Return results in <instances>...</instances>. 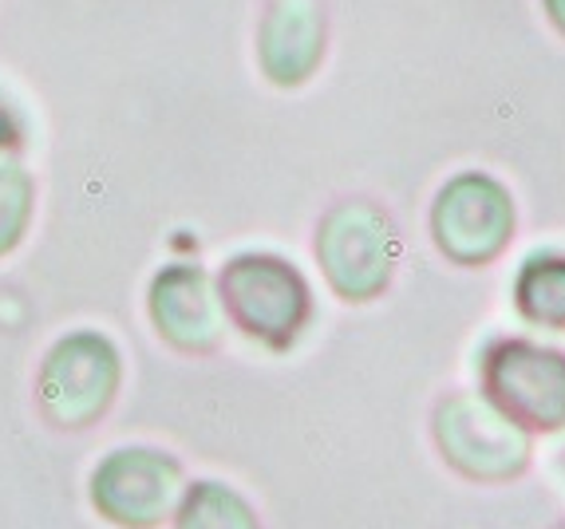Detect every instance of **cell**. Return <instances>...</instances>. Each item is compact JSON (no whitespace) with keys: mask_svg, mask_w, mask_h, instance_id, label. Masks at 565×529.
Instances as JSON below:
<instances>
[{"mask_svg":"<svg viewBox=\"0 0 565 529\" xmlns=\"http://www.w3.org/2000/svg\"><path fill=\"white\" fill-rule=\"evenodd\" d=\"M226 321L265 352H292L317 316L312 281L292 257L274 249H242L214 277Z\"/></svg>","mask_w":565,"mask_h":529,"instance_id":"1","label":"cell"},{"mask_svg":"<svg viewBox=\"0 0 565 529\" xmlns=\"http://www.w3.org/2000/svg\"><path fill=\"white\" fill-rule=\"evenodd\" d=\"M399 226L392 209L364 194L337 198L317 222L312 257L324 284L344 304H372L392 289L399 269Z\"/></svg>","mask_w":565,"mask_h":529,"instance_id":"2","label":"cell"},{"mask_svg":"<svg viewBox=\"0 0 565 529\" xmlns=\"http://www.w3.org/2000/svg\"><path fill=\"white\" fill-rule=\"evenodd\" d=\"M431 446L462 483L510 486L534 466V435L479 391H444L431 407Z\"/></svg>","mask_w":565,"mask_h":529,"instance_id":"3","label":"cell"},{"mask_svg":"<svg viewBox=\"0 0 565 529\" xmlns=\"http://www.w3.org/2000/svg\"><path fill=\"white\" fill-rule=\"evenodd\" d=\"M435 253L455 269H490L519 234V202L490 171H455L427 209Z\"/></svg>","mask_w":565,"mask_h":529,"instance_id":"4","label":"cell"},{"mask_svg":"<svg viewBox=\"0 0 565 529\" xmlns=\"http://www.w3.org/2000/svg\"><path fill=\"white\" fill-rule=\"evenodd\" d=\"M479 396L530 435L565 431V352L530 336H494L479 352Z\"/></svg>","mask_w":565,"mask_h":529,"instance_id":"5","label":"cell"},{"mask_svg":"<svg viewBox=\"0 0 565 529\" xmlns=\"http://www.w3.org/2000/svg\"><path fill=\"white\" fill-rule=\"evenodd\" d=\"M122 388V356L99 328L60 336L40 359L36 403L56 431H87L111 411Z\"/></svg>","mask_w":565,"mask_h":529,"instance_id":"6","label":"cell"},{"mask_svg":"<svg viewBox=\"0 0 565 529\" xmlns=\"http://www.w3.org/2000/svg\"><path fill=\"white\" fill-rule=\"evenodd\" d=\"M182 490L186 471L179 454L147 443L107 451L87 478L92 510L115 529H162L179 510Z\"/></svg>","mask_w":565,"mask_h":529,"instance_id":"7","label":"cell"},{"mask_svg":"<svg viewBox=\"0 0 565 529\" xmlns=\"http://www.w3.org/2000/svg\"><path fill=\"white\" fill-rule=\"evenodd\" d=\"M147 316L167 348L182 356H214L226 341V312L214 273L199 261H170L147 284Z\"/></svg>","mask_w":565,"mask_h":529,"instance_id":"8","label":"cell"},{"mask_svg":"<svg viewBox=\"0 0 565 529\" xmlns=\"http://www.w3.org/2000/svg\"><path fill=\"white\" fill-rule=\"evenodd\" d=\"M329 56L324 0H269L257 20V67L281 91H297Z\"/></svg>","mask_w":565,"mask_h":529,"instance_id":"9","label":"cell"},{"mask_svg":"<svg viewBox=\"0 0 565 529\" xmlns=\"http://www.w3.org/2000/svg\"><path fill=\"white\" fill-rule=\"evenodd\" d=\"M510 296H514V309L526 324L565 332V253L534 249L522 257Z\"/></svg>","mask_w":565,"mask_h":529,"instance_id":"10","label":"cell"},{"mask_svg":"<svg viewBox=\"0 0 565 529\" xmlns=\"http://www.w3.org/2000/svg\"><path fill=\"white\" fill-rule=\"evenodd\" d=\"M170 529H265L262 510L245 498L234 483L222 478H194L182 490V501Z\"/></svg>","mask_w":565,"mask_h":529,"instance_id":"11","label":"cell"},{"mask_svg":"<svg viewBox=\"0 0 565 529\" xmlns=\"http://www.w3.org/2000/svg\"><path fill=\"white\" fill-rule=\"evenodd\" d=\"M36 214V182L12 159H0V257L24 241Z\"/></svg>","mask_w":565,"mask_h":529,"instance_id":"12","label":"cell"},{"mask_svg":"<svg viewBox=\"0 0 565 529\" xmlns=\"http://www.w3.org/2000/svg\"><path fill=\"white\" fill-rule=\"evenodd\" d=\"M20 142H24V123L12 115V107L0 104V151H17Z\"/></svg>","mask_w":565,"mask_h":529,"instance_id":"13","label":"cell"},{"mask_svg":"<svg viewBox=\"0 0 565 529\" xmlns=\"http://www.w3.org/2000/svg\"><path fill=\"white\" fill-rule=\"evenodd\" d=\"M542 12H546L550 29L565 40V0H542Z\"/></svg>","mask_w":565,"mask_h":529,"instance_id":"14","label":"cell"},{"mask_svg":"<svg viewBox=\"0 0 565 529\" xmlns=\"http://www.w3.org/2000/svg\"><path fill=\"white\" fill-rule=\"evenodd\" d=\"M554 529H565V518H562V521H557V526H554Z\"/></svg>","mask_w":565,"mask_h":529,"instance_id":"15","label":"cell"}]
</instances>
